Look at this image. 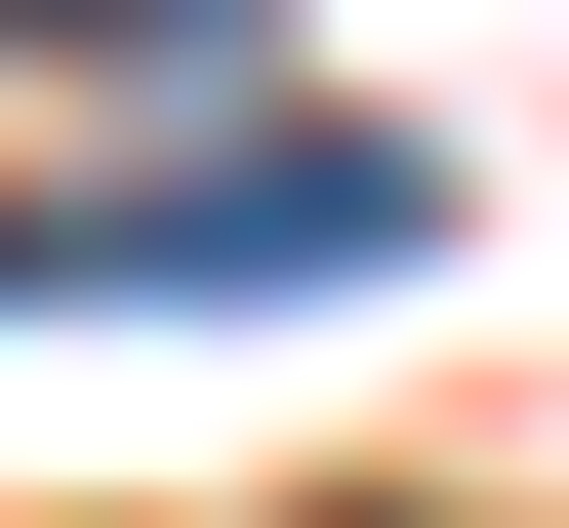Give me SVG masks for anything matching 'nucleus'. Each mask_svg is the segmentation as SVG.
Returning a JSON list of instances; mask_svg holds the SVG:
<instances>
[{
    "label": "nucleus",
    "instance_id": "nucleus-1",
    "mask_svg": "<svg viewBox=\"0 0 569 528\" xmlns=\"http://www.w3.org/2000/svg\"><path fill=\"white\" fill-rule=\"evenodd\" d=\"M367 245H407V122H203L163 203H0V326H82V285L203 326V285H367Z\"/></svg>",
    "mask_w": 569,
    "mask_h": 528
},
{
    "label": "nucleus",
    "instance_id": "nucleus-2",
    "mask_svg": "<svg viewBox=\"0 0 569 528\" xmlns=\"http://www.w3.org/2000/svg\"><path fill=\"white\" fill-rule=\"evenodd\" d=\"M0 41H163V82H244V41H284V0H0Z\"/></svg>",
    "mask_w": 569,
    "mask_h": 528
}]
</instances>
